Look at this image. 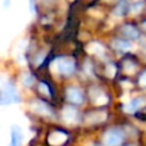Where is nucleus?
<instances>
[{
  "instance_id": "obj_1",
  "label": "nucleus",
  "mask_w": 146,
  "mask_h": 146,
  "mask_svg": "<svg viewBox=\"0 0 146 146\" xmlns=\"http://www.w3.org/2000/svg\"><path fill=\"white\" fill-rule=\"evenodd\" d=\"M56 72L62 76H72L76 71V62L69 56H60L55 62Z\"/></svg>"
},
{
  "instance_id": "obj_2",
  "label": "nucleus",
  "mask_w": 146,
  "mask_h": 146,
  "mask_svg": "<svg viewBox=\"0 0 146 146\" xmlns=\"http://www.w3.org/2000/svg\"><path fill=\"white\" fill-rule=\"evenodd\" d=\"M19 101V95H18L15 87L12 83H7L1 91H0V104H12Z\"/></svg>"
},
{
  "instance_id": "obj_3",
  "label": "nucleus",
  "mask_w": 146,
  "mask_h": 146,
  "mask_svg": "<svg viewBox=\"0 0 146 146\" xmlns=\"http://www.w3.org/2000/svg\"><path fill=\"white\" fill-rule=\"evenodd\" d=\"M124 135L122 129L111 128L104 135V145L105 146H119L123 142Z\"/></svg>"
},
{
  "instance_id": "obj_4",
  "label": "nucleus",
  "mask_w": 146,
  "mask_h": 146,
  "mask_svg": "<svg viewBox=\"0 0 146 146\" xmlns=\"http://www.w3.org/2000/svg\"><path fill=\"white\" fill-rule=\"evenodd\" d=\"M66 95H67V100L73 104H81L83 101V99H85L82 90L76 87V86H71V87L67 88Z\"/></svg>"
},
{
  "instance_id": "obj_5",
  "label": "nucleus",
  "mask_w": 146,
  "mask_h": 146,
  "mask_svg": "<svg viewBox=\"0 0 146 146\" xmlns=\"http://www.w3.org/2000/svg\"><path fill=\"white\" fill-rule=\"evenodd\" d=\"M10 144L9 146H22V131L18 126L12 127V132H10Z\"/></svg>"
},
{
  "instance_id": "obj_6",
  "label": "nucleus",
  "mask_w": 146,
  "mask_h": 146,
  "mask_svg": "<svg viewBox=\"0 0 146 146\" xmlns=\"http://www.w3.org/2000/svg\"><path fill=\"white\" fill-rule=\"evenodd\" d=\"M122 33L126 36V38H129V40H136V38H139V36H140L139 30L132 25L123 26V27H122Z\"/></svg>"
},
{
  "instance_id": "obj_7",
  "label": "nucleus",
  "mask_w": 146,
  "mask_h": 146,
  "mask_svg": "<svg viewBox=\"0 0 146 146\" xmlns=\"http://www.w3.org/2000/svg\"><path fill=\"white\" fill-rule=\"evenodd\" d=\"M145 103H146V99L136 98V99H133V100H131L128 103V105H127V110L128 111H136V110H139Z\"/></svg>"
},
{
  "instance_id": "obj_8",
  "label": "nucleus",
  "mask_w": 146,
  "mask_h": 146,
  "mask_svg": "<svg viewBox=\"0 0 146 146\" xmlns=\"http://www.w3.org/2000/svg\"><path fill=\"white\" fill-rule=\"evenodd\" d=\"M128 9H129L128 1H127V0H122V1L118 4V7L115 8L114 13H115L117 15H123L124 13H127V10H128Z\"/></svg>"
},
{
  "instance_id": "obj_9",
  "label": "nucleus",
  "mask_w": 146,
  "mask_h": 146,
  "mask_svg": "<svg viewBox=\"0 0 146 146\" xmlns=\"http://www.w3.org/2000/svg\"><path fill=\"white\" fill-rule=\"evenodd\" d=\"M114 46H115L118 50H128L131 49V42H128L127 40H115L114 41Z\"/></svg>"
},
{
  "instance_id": "obj_10",
  "label": "nucleus",
  "mask_w": 146,
  "mask_h": 146,
  "mask_svg": "<svg viewBox=\"0 0 146 146\" xmlns=\"http://www.w3.org/2000/svg\"><path fill=\"white\" fill-rule=\"evenodd\" d=\"M139 81H140V85L144 86V87H146V71L142 73L141 76H140V80Z\"/></svg>"
},
{
  "instance_id": "obj_11",
  "label": "nucleus",
  "mask_w": 146,
  "mask_h": 146,
  "mask_svg": "<svg viewBox=\"0 0 146 146\" xmlns=\"http://www.w3.org/2000/svg\"><path fill=\"white\" fill-rule=\"evenodd\" d=\"M31 1V10H35V7H33V0H30Z\"/></svg>"
},
{
  "instance_id": "obj_12",
  "label": "nucleus",
  "mask_w": 146,
  "mask_h": 146,
  "mask_svg": "<svg viewBox=\"0 0 146 146\" xmlns=\"http://www.w3.org/2000/svg\"><path fill=\"white\" fill-rule=\"evenodd\" d=\"M142 28H144V30L146 31V21H144V22H142Z\"/></svg>"
}]
</instances>
